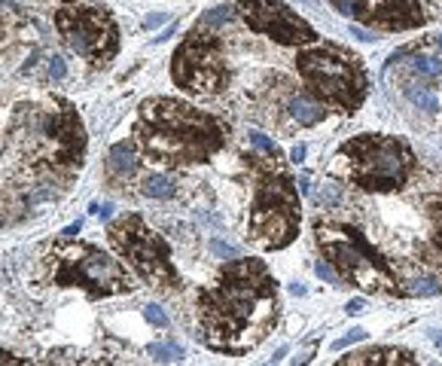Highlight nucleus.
<instances>
[{"label": "nucleus", "mask_w": 442, "mask_h": 366, "mask_svg": "<svg viewBox=\"0 0 442 366\" xmlns=\"http://www.w3.org/2000/svg\"><path fill=\"white\" fill-rule=\"evenodd\" d=\"M278 281L259 257H232L199 293V339L217 354H247L275 330Z\"/></svg>", "instance_id": "nucleus-1"}, {"label": "nucleus", "mask_w": 442, "mask_h": 366, "mask_svg": "<svg viewBox=\"0 0 442 366\" xmlns=\"http://www.w3.org/2000/svg\"><path fill=\"white\" fill-rule=\"evenodd\" d=\"M150 357L153 360H162V363H177V360H184V348L180 345H174V342H156V345H150Z\"/></svg>", "instance_id": "nucleus-20"}, {"label": "nucleus", "mask_w": 442, "mask_h": 366, "mask_svg": "<svg viewBox=\"0 0 442 366\" xmlns=\"http://www.w3.org/2000/svg\"><path fill=\"white\" fill-rule=\"evenodd\" d=\"M287 110H290L293 122H299V129H314V125H320L327 116V104L320 101V98H314L308 89L299 92V95H293L290 104H287Z\"/></svg>", "instance_id": "nucleus-15"}, {"label": "nucleus", "mask_w": 442, "mask_h": 366, "mask_svg": "<svg viewBox=\"0 0 442 366\" xmlns=\"http://www.w3.org/2000/svg\"><path fill=\"white\" fill-rule=\"evenodd\" d=\"M290 293H293V297H302L305 287H302V284H293V287H290Z\"/></svg>", "instance_id": "nucleus-35"}, {"label": "nucleus", "mask_w": 442, "mask_h": 366, "mask_svg": "<svg viewBox=\"0 0 442 366\" xmlns=\"http://www.w3.org/2000/svg\"><path fill=\"white\" fill-rule=\"evenodd\" d=\"M345 312L348 314H363V312H366V302H363V299H351L348 305H345Z\"/></svg>", "instance_id": "nucleus-29"}, {"label": "nucleus", "mask_w": 442, "mask_h": 366, "mask_svg": "<svg viewBox=\"0 0 442 366\" xmlns=\"http://www.w3.org/2000/svg\"><path fill=\"white\" fill-rule=\"evenodd\" d=\"M37 274L52 287H80L89 299H107L131 293V274L116 257L104 253L89 241L58 238L49 241L37 263Z\"/></svg>", "instance_id": "nucleus-4"}, {"label": "nucleus", "mask_w": 442, "mask_h": 366, "mask_svg": "<svg viewBox=\"0 0 442 366\" xmlns=\"http://www.w3.org/2000/svg\"><path fill=\"white\" fill-rule=\"evenodd\" d=\"M86 156V129L67 98L49 95L12 107L3 125V165L12 174L74 177Z\"/></svg>", "instance_id": "nucleus-2"}, {"label": "nucleus", "mask_w": 442, "mask_h": 366, "mask_svg": "<svg viewBox=\"0 0 442 366\" xmlns=\"http://www.w3.org/2000/svg\"><path fill=\"white\" fill-rule=\"evenodd\" d=\"M345 174L354 186L384 195L399 193L415 171V150L394 135H357L339 147Z\"/></svg>", "instance_id": "nucleus-8"}, {"label": "nucleus", "mask_w": 442, "mask_h": 366, "mask_svg": "<svg viewBox=\"0 0 442 366\" xmlns=\"http://www.w3.org/2000/svg\"><path fill=\"white\" fill-rule=\"evenodd\" d=\"M174 31H177V25H171V28H165V31L162 34H159V37H156V43H162V40H168V37H171V34Z\"/></svg>", "instance_id": "nucleus-33"}, {"label": "nucleus", "mask_w": 442, "mask_h": 366, "mask_svg": "<svg viewBox=\"0 0 442 366\" xmlns=\"http://www.w3.org/2000/svg\"><path fill=\"white\" fill-rule=\"evenodd\" d=\"M427 220H430V244L442 253V195L430 202V208H427Z\"/></svg>", "instance_id": "nucleus-19"}, {"label": "nucleus", "mask_w": 442, "mask_h": 366, "mask_svg": "<svg viewBox=\"0 0 442 366\" xmlns=\"http://www.w3.org/2000/svg\"><path fill=\"white\" fill-rule=\"evenodd\" d=\"M46 67H49V76H52L55 83H58V80H65V76H67V67H65V61H61L58 55H52Z\"/></svg>", "instance_id": "nucleus-26"}, {"label": "nucleus", "mask_w": 442, "mask_h": 366, "mask_svg": "<svg viewBox=\"0 0 442 366\" xmlns=\"http://www.w3.org/2000/svg\"><path fill=\"white\" fill-rule=\"evenodd\" d=\"M232 19V12H229V6H217V10H210L205 16V25H217V22H229Z\"/></svg>", "instance_id": "nucleus-27"}, {"label": "nucleus", "mask_w": 442, "mask_h": 366, "mask_svg": "<svg viewBox=\"0 0 442 366\" xmlns=\"http://www.w3.org/2000/svg\"><path fill=\"white\" fill-rule=\"evenodd\" d=\"M144 318L150 321L153 327H159V330L168 327V314L162 312V305H153V302H150V305H144Z\"/></svg>", "instance_id": "nucleus-23"}, {"label": "nucleus", "mask_w": 442, "mask_h": 366, "mask_svg": "<svg viewBox=\"0 0 442 366\" xmlns=\"http://www.w3.org/2000/svg\"><path fill=\"white\" fill-rule=\"evenodd\" d=\"M342 363H382V366H403L418 363V357L409 348H390V345H375V348H363L354 354L342 357Z\"/></svg>", "instance_id": "nucleus-14"}, {"label": "nucleus", "mask_w": 442, "mask_h": 366, "mask_svg": "<svg viewBox=\"0 0 442 366\" xmlns=\"http://www.w3.org/2000/svg\"><path fill=\"white\" fill-rule=\"evenodd\" d=\"M278 156L265 168H256L254 193H250L247 238L263 250H284L296 241L302 211H299L296 180L275 165Z\"/></svg>", "instance_id": "nucleus-6"}, {"label": "nucleus", "mask_w": 442, "mask_h": 366, "mask_svg": "<svg viewBox=\"0 0 442 366\" xmlns=\"http://www.w3.org/2000/svg\"><path fill=\"white\" fill-rule=\"evenodd\" d=\"M80 229H82V220H76V223H70V226L65 229V235H76Z\"/></svg>", "instance_id": "nucleus-34"}, {"label": "nucleus", "mask_w": 442, "mask_h": 366, "mask_svg": "<svg viewBox=\"0 0 442 366\" xmlns=\"http://www.w3.org/2000/svg\"><path fill=\"white\" fill-rule=\"evenodd\" d=\"M439 46H442V34H439Z\"/></svg>", "instance_id": "nucleus-38"}, {"label": "nucleus", "mask_w": 442, "mask_h": 366, "mask_svg": "<svg viewBox=\"0 0 442 366\" xmlns=\"http://www.w3.org/2000/svg\"><path fill=\"white\" fill-rule=\"evenodd\" d=\"M135 140H119V144L110 147V156H107V174L116 180H129L137 174L140 159L135 153Z\"/></svg>", "instance_id": "nucleus-16"}, {"label": "nucleus", "mask_w": 442, "mask_h": 366, "mask_svg": "<svg viewBox=\"0 0 442 366\" xmlns=\"http://www.w3.org/2000/svg\"><path fill=\"white\" fill-rule=\"evenodd\" d=\"M131 140L144 159L162 168H184L214 159L226 147V125L195 104L159 95L140 104Z\"/></svg>", "instance_id": "nucleus-3"}, {"label": "nucleus", "mask_w": 442, "mask_h": 366, "mask_svg": "<svg viewBox=\"0 0 442 366\" xmlns=\"http://www.w3.org/2000/svg\"><path fill=\"white\" fill-rule=\"evenodd\" d=\"M140 193L150 195V199L168 202V199L177 195V180L168 177V174H146L144 183H140Z\"/></svg>", "instance_id": "nucleus-17"}, {"label": "nucleus", "mask_w": 442, "mask_h": 366, "mask_svg": "<svg viewBox=\"0 0 442 366\" xmlns=\"http://www.w3.org/2000/svg\"><path fill=\"white\" fill-rule=\"evenodd\" d=\"M171 80L174 86L195 98H217L229 89L232 70H229L226 46L208 28H192L180 40L177 52L171 58Z\"/></svg>", "instance_id": "nucleus-10"}, {"label": "nucleus", "mask_w": 442, "mask_h": 366, "mask_svg": "<svg viewBox=\"0 0 442 366\" xmlns=\"http://www.w3.org/2000/svg\"><path fill=\"white\" fill-rule=\"evenodd\" d=\"M403 290L409 293V297H439L442 281L437 278V274H415V278H409L403 284Z\"/></svg>", "instance_id": "nucleus-18"}, {"label": "nucleus", "mask_w": 442, "mask_h": 366, "mask_svg": "<svg viewBox=\"0 0 442 366\" xmlns=\"http://www.w3.org/2000/svg\"><path fill=\"white\" fill-rule=\"evenodd\" d=\"M351 34L354 37H360V40H366V43H373V40H378L375 34H369V31H363V28H351Z\"/></svg>", "instance_id": "nucleus-32"}, {"label": "nucleus", "mask_w": 442, "mask_h": 366, "mask_svg": "<svg viewBox=\"0 0 442 366\" xmlns=\"http://www.w3.org/2000/svg\"><path fill=\"white\" fill-rule=\"evenodd\" d=\"M55 31L67 43L70 52L86 58L89 65L104 67L116 58L119 52V25L101 6H92L86 0L80 3H65L52 16Z\"/></svg>", "instance_id": "nucleus-11"}, {"label": "nucleus", "mask_w": 442, "mask_h": 366, "mask_svg": "<svg viewBox=\"0 0 442 366\" xmlns=\"http://www.w3.org/2000/svg\"><path fill=\"white\" fill-rule=\"evenodd\" d=\"M107 238L122 263L137 274L144 284L156 290H180V272L171 257V248L156 229L146 226L140 214H122L107 229Z\"/></svg>", "instance_id": "nucleus-9"}, {"label": "nucleus", "mask_w": 442, "mask_h": 366, "mask_svg": "<svg viewBox=\"0 0 442 366\" xmlns=\"http://www.w3.org/2000/svg\"><path fill=\"white\" fill-rule=\"evenodd\" d=\"M210 250L220 253V257H226V259L238 257V248H235V244H226V241H210Z\"/></svg>", "instance_id": "nucleus-28"}, {"label": "nucleus", "mask_w": 442, "mask_h": 366, "mask_svg": "<svg viewBox=\"0 0 442 366\" xmlns=\"http://www.w3.org/2000/svg\"><path fill=\"white\" fill-rule=\"evenodd\" d=\"M250 144L259 147V150H263V153H269V156H278V153H280L275 140H269L265 135H259V131H250Z\"/></svg>", "instance_id": "nucleus-24"}, {"label": "nucleus", "mask_w": 442, "mask_h": 366, "mask_svg": "<svg viewBox=\"0 0 442 366\" xmlns=\"http://www.w3.org/2000/svg\"><path fill=\"white\" fill-rule=\"evenodd\" d=\"M305 153H308V150H305V144H296V147L290 150V159L299 165V162H305Z\"/></svg>", "instance_id": "nucleus-30"}, {"label": "nucleus", "mask_w": 442, "mask_h": 366, "mask_svg": "<svg viewBox=\"0 0 442 366\" xmlns=\"http://www.w3.org/2000/svg\"><path fill=\"white\" fill-rule=\"evenodd\" d=\"M366 22L382 31H412L427 25V12L421 0H369Z\"/></svg>", "instance_id": "nucleus-13"}, {"label": "nucleus", "mask_w": 442, "mask_h": 366, "mask_svg": "<svg viewBox=\"0 0 442 366\" xmlns=\"http://www.w3.org/2000/svg\"><path fill=\"white\" fill-rule=\"evenodd\" d=\"M235 16L254 34L275 40L278 46L302 49L318 40V31L299 12H293L284 0H235Z\"/></svg>", "instance_id": "nucleus-12"}, {"label": "nucleus", "mask_w": 442, "mask_h": 366, "mask_svg": "<svg viewBox=\"0 0 442 366\" xmlns=\"http://www.w3.org/2000/svg\"><path fill=\"white\" fill-rule=\"evenodd\" d=\"M58 3H80V0H58Z\"/></svg>", "instance_id": "nucleus-37"}, {"label": "nucleus", "mask_w": 442, "mask_h": 366, "mask_svg": "<svg viewBox=\"0 0 442 366\" xmlns=\"http://www.w3.org/2000/svg\"><path fill=\"white\" fill-rule=\"evenodd\" d=\"M360 339H366V330H351L348 336H342L339 342H333V351H342V348H348V345H354Z\"/></svg>", "instance_id": "nucleus-25"}, {"label": "nucleus", "mask_w": 442, "mask_h": 366, "mask_svg": "<svg viewBox=\"0 0 442 366\" xmlns=\"http://www.w3.org/2000/svg\"><path fill=\"white\" fill-rule=\"evenodd\" d=\"M406 95L412 98V101L418 104V107H424L427 114H437L439 110V101H437V95H433V92H427V89H406Z\"/></svg>", "instance_id": "nucleus-21"}, {"label": "nucleus", "mask_w": 442, "mask_h": 366, "mask_svg": "<svg viewBox=\"0 0 442 366\" xmlns=\"http://www.w3.org/2000/svg\"><path fill=\"white\" fill-rule=\"evenodd\" d=\"M412 67H415L418 74H424V76H442V61L430 58V55H418V58H412Z\"/></svg>", "instance_id": "nucleus-22"}, {"label": "nucleus", "mask_w": 442, "mask_h": 366, "mask_svg": "<svg viewBox=\"0 0 442 366\" xmlns=\"http://www.w3.org/2000/svg\"><path fill=\"white\" fill-rule=\"evenodd\" d=\"M296 70L305 89L339 114L360 110V104L369 95V74L363 58L333 40H324V43L314 40L299 49Z\"/></svg>", "instance_id": "nucleus-5"}, {"label": "nucleus", "mask_w": 442, "mask_h": 366, "mask_svg": "<svg viewBox=\"0 0 442 366\" xmlns=\"http://www.w3.org/2000/svg\"><path fill=\"white\" fill-rule=\"evenodd\" d=\"M433 339H437V345H439V348H442V336L437 333V336H433Z\"/></svg>", "instance_id": "nucleus-36"}, {"label": "nucleus", "mask_w": 442, "mask_h": 366, "mask_svg": "<svg viewBox=\"0 0 442 366\" xmlns=\"http://www.w3.org/2000/svg\"><path fill=\"white\" fill-rule=\"evenodd\" d=\"M165 22V16H159V12H153V16H146L144 19V28H159Z\"/></svg>", "instance_id": "nucleus-31"}, {"label": "nucleus", "mask_w": 442, "mask_h": 366, "mask_svg": "<svg viewBox=\"0 0 442 366\" xmlns=\"http://www.w3.org/2000/svg\"><path fill=\"white\" fill-rule=\"evenodd\" d=\"M314 238H318L324 259L339 269L342 278H348V284H357L369 293H384V297L406 293L399 287L397 269L388 263V257L354 223L318 220L314 223Z\"/></svg>", "instance_id": "nucleus-7"}]
</instances>
